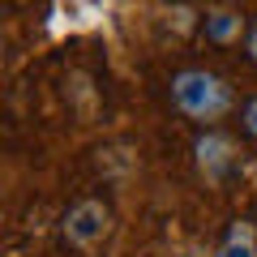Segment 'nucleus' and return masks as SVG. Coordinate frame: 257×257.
<instances>
[{
    "label": "nucleus",
    "instance_id": "20e7f679",
    "mask_svg": "<svg viewBox=\"0 0 257 257\" xmlns=\"http://www.w3.org/2000/svg\"><path fill=\"white\" fill-rule=\"evenodd\" d=\"M214 257H257V227L248 219H236L227 227V236H223V244H219Z\"/></svg>",
    "mask_w": 257,
    "mask_h": 257
},
{
    "label": "nucleus",
    "instance_id": "f03ea898",
    "mask_svg": "<svg viewBox=\"0 0 257 257\" xmlns=\"http://www.w3.org/2000/svg\"><path fill=\"white\" fill-rule=\"evenodd\" d=\"M193 155H197V172H202V180L210 184V189H223V184L236 176V167H240L236 142H231L227 133H214V128H206L202 138L193 142Z\"/></svg>",
    "mask_w": 257,
    "mask_h": 257
},
{
    "label": "nucleus",
    "instance_id": "7ed1b4c3",
    "mask_svg": "<svg viewBox=\"0 0 257 257\" xmlns=\"http://www.w3.org/2000/svg\"><path fill=\"white\" fill-rule=\"evenodd\" d=\"M107 231H111V210L103 202H94V197L90 202H77L73 210L64 214V223H60V236L73 248H94Z\"/></svg>",
    "mask_w": 257,
    "mask_h": 257
},
{
    "label": "nucleus",
    "instance_id": "f257e3e1",
    "mask_svg": "<svg viewBox=\"0 0 257 257\" xmlns=\"http://www.w3.org/2000/svg\"><path fill=\"white\" fill-rule=\"evenodd\" d=\"M172 103L180 116L197 124H214L231 111V86L210 69H184L172 77Z\"/></svg>",
    "mask_w": 257,
    "mask_h": 257
},
{
    "label": "nucleus",
    "instance_id": "39448f33",
    "mask_svg": "<svg viewBox=\"0 0 257 257\" xmlns=\"http://www.w3.org/2000/svg\"><path fill=\"white\" fill-rule=\"evenodd\" d=\"M202 30H206L210 43H236L240 30H244V18H240L236 9H210L206 22H202Z\"/></svg>",
    "mask_w": 257,
    "mask_h": 257
},
{
    "label": "nucleus",
    "instance_id": "423d86ee",
    "mask_svg": "<svg viewBox=\"0 0 257 257\" xmlns=\"http://www.w3.org/2000/svg\"><path fill=\"white\" fill-rule=\"evenodd\" d=\"M244 128H248V138H257V99L244 107Z\"/></svg>",
    "mask_w": 257,
    "mask_h": 257
},
{
    "label": "nucleus",
    "instance_id": "0eeeda50",
    "mask_svg": "<svg viewBox=\"0 0 257 257\" xmlns=\"http://www.w3.org/2000/svg\"><path fill=\"white\" fill-rule=\"evenodd\" d=\"M244 47H248V60L257 64V22L248 26V39H244Z\"/></svg>",
    "mask_w": 257,
    "mask_h": 257
}]
</instances>
